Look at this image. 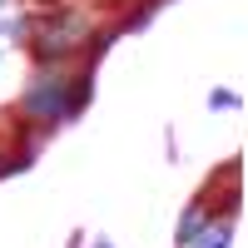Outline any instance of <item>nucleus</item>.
Instances as JSON below:
<instances>
[{
	"mask_svg": "<svg viewBox=\"0 0 248 248\" xmlns=\"http://www.w3.org/2000/svg\"><path fill=\"white\" fill-rule=\"evenodd\" d=\"M85 99H90V79H85V75L70 85V75H50V70H45V75L25 90V114L40 119V124H55V119H70Z\"/></svg>",
	"mask_w": 248,
	"mask_h": 248,
	"instance_id": "obj_1",
	"label": "nucleus"
},
{
	"mask_svg": "<svg viewBox=\"0 0 248 248\" xmlns=\"http://www.w3.org/2000/svg\"><path fill=\"white\" fill-rule=\"evenodd\" d=\"M90 40V25L79 15H50L45 25H40V40H35V55L40 60H65L75 55L79 45Z\"/></svg>",
	"mask_w": 248,
	"mask_h": 248,
	"instance_id": "obj_2",
	"label": "nucleus"
},
{
	"mask_svg": "<svg viewBox=\"0 0 248 248\" xmlns=\"http://www.w3.org/2000/svg\"><path fill=\"white\" fill-rule=\"evenodd\" d=\"M203 229H209V209H203V203H189V209H184V218H179L174 243H179V248H184V243H194Z\"/></svg>",
	"mask_w": 248,
	"mask_h": 248,
	"instance_id": "obj_3",
	"label": "nucleus"
},
{
	"mask_svg": "<svg viewBox=\"0 0 248 248\" xmlns=\"http://www.w3.org/2000/svg\"><path fill=\"white\" fill-rule=\"evenodd\" d=\"M229 238H233L229 223H209V229H203L194 243H184V248H229Z\"/></svg>",
	"mask_w": 248,
	"mask_h": 248,
	"instance_id": "obj_4",
	"label": "nucleus"
},
{
	"mask_svg": "<svg viewBox=\"0 0 248 248\" xmlns=\"http://www.w3.org/2000/svg\"><path fill=\"white\" fill-rule=\"evenodd\" d=\"M209 105H214V109H238V94H229V90H214V94H209Z\"/></svg>",
	"mask_w": 248,
	"mask_h": 248,
	"instance_id": "obj_5",
	"label": "nucleus"
},
{
	"mask_svg": "<svg viewBox=\"0 0 248 248\" xmlns=\"http://www.w3.org/2000/svg\"><path fill=\"white\" fill-rule=\"evenodd\" d=\"M94 248H109V243H105V238H99V243H94Z\"/></svg>",
	"mask_w": 248,
	"mask_h": 248,
	"instance_id": "obj_6",
	"label": "nucleus"
}]
</instances>
